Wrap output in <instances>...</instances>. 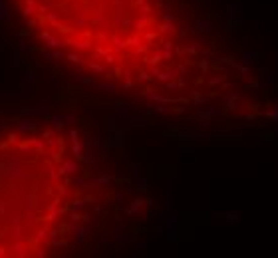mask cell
Wrapping results in <instances>:
<instances>
[{
	"label": "cell",
	"instance_id": "6da1fadb",
	"mask_svg": "<svg viewBox=\"0 0 278 258\" xmlns=\"http://www.w3.org/2000/svg\"><path fill=\"white\" fill-rule=\"evenodd\" d=\"M68 167L48 137L12 135L0 143V256H32L64 214Z\"/></svg>",
	"mask_w": 278,
	"mask_h": 258
},
{
	"label": "cell",
	"instance_id": "7a4b0ae2",
	"mask_svg": "<svg viewBox=\"0 0 278 258\" xmlns=\"http://www.w3.org/2000/svg\"><path fill=\"white\" fill-rule=\"evenodd\" d=\"M237 217H238L237 213H230V214H226V218H229L230 222H234V221H237Z\"/></svg>",
	"mask_w": 278,
	"mask_h": 258
}]
</instances>
